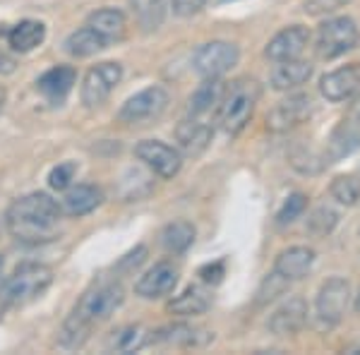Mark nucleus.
Instances as JSON below:
<instances>
[{
  "label": "nucleus",
  "instance_id": "obj_17",
  "mask_svg": "<svg viewBox=\"0 0 360 355\" xmlns=\"http://www.w3.org/2000/svg\"><path fill=\"white\" fill-rule=\"evenodd\" d=\"M75 82H77V70L72 65H56L46 70L41 77L37 79V89L49 98V103L60 106L70 91H72Z\"/></svg>",
  "mask_w": 360,
  "mask_h": 355
},
{
  "label": "nucleus",
  "instance_id": "obj_20",
  "mask_svg": "<svg viewBox=\"0 0 360 355\" xmlns=\"http://www.w3.org/2000/svg\"><path fill=\"white\" fill-rule=\"evenodd\" d=\"M214 339V334H209L205 329H195L188 324H171L154 334H149V343H159V346H183V348H200L207 346Z\"/></svg>",
  "mask_w": 360,
  "mask_h": 355
},
{
  "label": "nucleus",
  "instance_id": "obj_41",
  "mask_svg": "<svg viewBox=\"0 0 360 355\" xmlns=\"http://www.w3.org/2000/svg\"><path fill=\"white\" fill-rule=\"evenodd\" d=\"M3 103H5V89L0 86V110H3Z\"/></svg>",
  "mask_w": 360,
  "mask_h": 355
},
{
  "label": "nucleus",
  "instance_id": "obj_25",
  "mask_svg": "<svg viewBox=\"0 0 360 355\" xmlns=\"http://www.w3.org/2000/svg\"><path fill=\"white\" fill-rule=\"evenodd\" d=\"M212 307V295L205 286H188L180 295L168 302L166 310L178 317H197Z\"/></svg>",
  "mask_w": 360,
  "mask_h": 355
},
{
  "label": "nucleus",
  "instance_id": "obj_13",
  "mask_svg": "<svg viewBox=\"0 0 360 355\" xmlns=\"http://www.w3.org/2000/svg\"><path fill=\"white\" fill-rule=\"evenodd\" d=\"M307 324V302L300 295H291L271 312L266 327L274 336H295Z\"/></svg>",
  "mask_w": 360,
  "mask_h": 355
},
{
  "label": "nucleus",
  "instance_id": "obj_28",
  "mask_svg": "<svg viewBox=\"0 0 360 355\" xmlns=\"http://www.w3.org/2000/svg\"><path fill=\"white\" fill-rule=\"evenodd\" d=\"M103 49H108L106 41H103V39L98 37L89 25L77 29V32H72L65 39V51L75 58H91Z\"/></svg>",
  "mask_w": 360,
  "mask_h": 355
},
{
  "label": "nucleus",
  "instance_id": "obj_26",
  "mask_svg": "<svg viewBox=\"0 0 360 355\" xmlns=\"http://www.w3.org/2000/svg\"><path fill=\"white\" fill-rule=\"evenodd\" d=\"M149 343V331L142 324H127L115 329L106 341L108 353H137Z\"/></svg>",
  "mask_w": 360,
  "mask_h": 355
},
{
  "label": "nucleus",
  "instance_id": "obj_1",
  "mask_svg": "<svg viewBox=\"0 0 360 355\" xmlns=\"http://www.w3.org/2000/svg\"><path fill=\"white\" fill-rule=\"evenodd\" d=\"M125 300V290L118 281H101L86 288L77 305L72 307L70 317L63 322L60 329V346L70 348H82L91 336V329L96 324L106 322L111 314H115Z\"/></svg>",
  "mask_w": 360,
  "mask_h": 355
},
{
  "label": "nucleus",
  "instance_id": "obj_18",
  "mask_svg": "<svg viewBox=\"0 0 360 355\" xmlns=\"http://www.w3.org/2000/svg\"><path fill=\"white\" fill-rule=\"evenodd\" d=\"M312 264H315V250L305 247V245H295V247H288V250H283V252H278V257L274 262V271L291 283V281L305 278L307 273H310Z\"/></svg>",
  "mask_w": 360,
  "mask_h": 355
},
{
  "label": "nucleus",
  "instance_id": "obj_30",
  "mask_svg": "<svg viewBox=\"0 0 360 355\" xmlns=\"http://www.w3.org/2000/svg\"><path fill=\"white\" fill-rule=\"evenodd\" d=\"M329 192H332V197L339 205L353 207L360 200V180L356 176H351V173H348V176H336L332 180Z\"/></svg>",
  "mask_w": 360,
  "mask_h": 355
},
{
  "label": "nucleus",
  "instance_id": "obj_43",
  "mask_svg": "<svg viewBox=\"0 0 360 355\" xmlns=\"http://www.w3.org/2000/svg\"><path fill=\"white\" fill-rule=\"evenodd\" d=\"M3 264H5V262H3V257H0V271H3Z\"/></svg>",
  "mask_w": 360,
  "mask_h": 355
},
{
  "label": "nucleus",
  "instance_id": "obj_11",
  "mask_svg": "<svg viewBox=\"0 0 360 355\" xmlns=\"http://www.w3.org/2000/svg\"><path fill=\"white\" fill-rule=\"evenodd\" d=\"M135 156L147 168H152L156 176L166 180L178 176L180 168H183V159H180L178 149H173L171 144L161 142V139H142L135 147Z\"/></svg>",
  "mask_w": 360,
  "mask_h": 355
},
{
  "label": "nucleus",
  "instance_id": "obj_4",
  "mask_svg": "<svg viewBox=\"0 0 360 355\" xmlns=\"http://www.w3.org/2000/svg\"><path fill=\"white\" fill-rule=\"evenodd\" d=\"M53 283V269L46 264H22L3 281V295L10 305H27V302L41 298Z\"/></svg>",
  "mask_w": 360,
  "mask_h": 355
},
{
  "label": "nucleus",
  "instance_id": "obj_35",
  "mask_svg": "<svg viewBox=\"0 0 360 355\" xmlns=\"http://www.w3.org/2000/svg\"><path fill=\"white\" fill-rule=\"evenodd\" d=\"M200 276L202 281L209 283V286H217V283H221V278L226 276V262L224 259H217V262H209L200 269Z\"/></svg>",
  "mask_w": 360,
  "mask_h": 355
},
{
  "label": "nucleus",
  "instance_id": "obj_15",
  "mask_svg": "<svg viewBox=\"0 0 360 355\" xmlns=\"http://www.w3.org/2000/svg\"><path fill=\"white\" fill-rule=\"evenodd\" d=\"M319 91L327 101H348L360 91V67L358 65H346L339 67L334 72H327L319 82Z\"/></svg>",
  "mask_w": 360,
  "mask_h": 355
},
{
  "label": "nucleus",
  "instance_id": "obj_2",
  "mask_svg": "<svg viewBox=\"0 0 360 355\" xmlns=\"http://www.w3.org/2000/svg\"><path fill=\"white\" fill-rule=\"evenodd\" d=\"M60 205L46 192H29L10 205L5 214V226L10 235L27 245L51 243L60 233Z\"/></svg>",
  "mask_w": 360,
  "mask_h": 355
},
{
  "label": "nucleus",
  "instance_id": "obj_14",
  "mask_svg": "<svg viewBox=\"0 0 360 355\" xmlns=\"http://www.w3.org/2000/svg\"><path fill=\"white\" fill-rule=\"evenodd\" d=\"M310 44V32L300 25L286 27L266 44L264 56L269 58L271 63H283V60H295V58L303 56V51Z\"/></svg>",
  "mask_w": 360,
  "mask_h": 355
},
{
  "label": "nucleus",
  "instance_id": "obj_36",
  "mask_svg": "<svg viewBox=\"0 0 360 355\" xmlns=\"http://www.w3.org/2000/svg\"><path fill=\"white\" fill-rule=\"evenodd\" d=\"M348 0H305V13L307 15H324V13H334V10L344 8Z\"/></svg>",
  "mask_w": 360,
  "mask_h": 355
},
{
  "label": "nucleus",
  "instance_id": "obj_22",
  "mask_svg": "<svg viewBox=\"0 0 360 355\" xmlns=\"http://www.w3.org/2000/svg\"><path fill=\"white\" fill-rule=\"evenodd\" d=\"M86 25H89L98 37L106 41V46L123 41L125 34H127L125 15L115 8H101V10H96V13H91L89 20H86Z\"/></svg>",
  "mask_w": 360,
  "mask_h": 355
},
{
  "label": "nucleus",
  "instance_id": "obj_37",
  "mask_svg": "<svg viewBox=\"0 0 360 355\" xmlns=\"http://www.w3.org/2000/svg\"><path fill=\"white\" fill-rule=\"evenodd\" d=\"M207 5V0H171V8L173 13L180 15V17H190V15H197L202 8Z\"/></svg>",
  "mask_w": 360,
  "mask_h": 355
},
{
  "label": "nucleus",
  "instance_id": "obj_29",
  "mask_svg": "<svg viewBox=\"0 0 360 355\" xmlns=\"http://www.w3.org/2000/svg\"><path fill=\"white\" fill-rule=\"evenodd\" d=\"M132 15L144 32H156L166 20L164 0H130Z\"/></svg>",
  "mask_w": 360,
  "mask_h": 355
},
{
  "label": "nucleus",
  "instance_id": "obj_39",
  "mask_svg": "<svg viewBox=\"0 0 360 355\" xmlns=\"http://www.w3.org/2000/svg\"><path fill=\"white\" fill-rule=\"evenodd\" d=\"M15 67H17V60L10 53H5L3 49H0V75H10V72H15Z\"/></svg>",
  "mask_w": 360,
  "mask_h": 355
},
{
  "label": "nucleus",
  "instance_id": "obj_33",
  "mask_svg": "<svg viewBox=\"0 0 360 355\" xmlns=\"http://www.w3.org/2000/svg\"><path fill=\"white\" fill-rule=\"evenodd\" d=\"M286 288H288L286 278L278 276L276 271H271L269 276H266L264 281H262V288H259V293H257V305H264V302L274 300L276 295H281Z\"/></svg>",
  "mask_w": 360,
  "mask_h": 355
},
{
  "label": "nucleus",
  "instance_id": "obj_23",
  "mask_svg": "<svg viewBox=\"0 0 360 355\" xmlns=\"http://www.w3.org/2000/svg\"><path fill=\"white\" fill-rule=\"evenodd\" d=\"M5 39L17 53H29L46 41V25L39 20H22L5 32Z\"/></svg>",
  "mask_w": 360,
  "mask_h": 355
},
{
  "label": "nucleus",
  "instance_id": "obj_21",
  "mask_svg": "<svg viewBox=\"0 0 360 355\" xmlns=\"http://www.w3.org/2000/svg\"><path fill=\"white\" fill-rule=\"evenodd\" d=\"M212 137H214V127L209 125L207 120L193 118V115L185 118L183 123L176 127V139L185 154H193V156L202 154V151L209 147Z\"/></svg>",
  "mask_w": 360,
  "mask_h": 355
},
{
  "label": "nucleus",
  "instance_id": "obj_10",
  "mask_svg": "<svg viewBox=\"0 0 360 355\" xmlns=\"http://www.w3.org/2000/svg\"><path fill=\"white\" fill-rule=\"evenodd\" d=\"M315 113V103L307 94H293L283 101H278L266 113V127L271 132H288L293 127L307 123V118Z\"/></svg>",
  "mask_w": 360,
  "mask_h": 355
},
{
  "label": "nucleus",
  "instance_id": "obj_31",
  "mask_svg": "<svg viewBox=\"0 0 360 355\" xmlns=\"http://www.w3.org/2000/svg\"><path fill=\"white\" fill-rule=\"evenodd\" d=\"M336 224H339V212L332 207H327V205L317 207L315 212L307 217V231L317 238L329 235V233L336 228Z\"/></svg>",
  "mask_w": 360,
  "mask_h": 355
},
{
  "label": "nucleus",
  "instance_id": "obj_6",
  "mask_svg": "<svg viewBox=\"0 0 360 355\" xmlns=\"http://www.w3.org/2000/svg\"><path fill=\"white\" fill-rule=\"evenodd\" d=\"M168 101L171 96L164 86H147L123 103V108L118 110V120L125 125H147L164 115Z\"/></svg>",
  "mask_w": 360,
  "mask_h": 355
},
{
  "label": "nucleus",
  "instance_id": "obj_42",
  "mask_svg": "<svg viewBox=\"0 0 360 355\" xmlns=\"http://www.w3.org/2000/svg\"><path fill=\"white\" fill-rule=\"evenodd\" d=\"M356 310H358V314H360V293H358V298H356Z\"/></svg>",
  "mask_w": 360,
  "mask_h": 355
},
{
  "label": "nucleus",
  "instance_id": "obj_12",
  "mask_svg": "<svg viewBox=\"0 0 360 355\" xmlns=\"http://www.w3.org/2000/svg\"><path fill=\"white\" fill-rule=\"evenodd\" d=\"M180 271L173 262H159L152 269H147L135 283V293L144 300H156L171 295L178 286Z\"/></svg>",
  "mask_w": 360,
  "mask_h": 355
},
{
  "label": "nucleus",
  "instance_id": "obj_38",
  "mask_svg": "<svg viewBox=\"0 0 360 355\" xmlns=\"http://www.w3.org/2000/svg\"><path fill=\"white\" fill-rule=\"evenodd\" d=\"M144 257H147V247H144V245H139V247L132 250L130 254H125V259H120V266H125L127 271H130L132 266H135V269H137V266L144 262Z\"/></svg>",
  "mask_w": 360,
  "mask_h": 355
},
{
  "label": "nucleus",
  "instance_id": "obj_9",
  "mask_svg": "<svg viewBox=\"0 0 360 355\" xmlns=\"http://www.w3.org/2000/svg\"><path fill=\"white\" fill-rule=\"evenodd\" d=\"M120 79H123V65L120 63H98L82 79V89H79L82 103L86 108H96L101 103H106L108 96L113 94V89L120 84Z\"/></svg>",
  "mask_w": 360,
  "mask_h": 355
},
{
  "label": "nucleus",
  "instance_id": "obj_5",
  "mask_svg": "<svg viewBox=\"0 0 360 355\" xmlns=\"http://www.w3.org/2000/svg\"><path fill=\"white\" fill-rule=\"evenodd\" d=\"M360 32L351 17H334V20L322 22L317 29V56L322 60H334V58L348 53L358 46Z\"/></svg>",
  "mask_w": 360,
  "mask_h": 355
},
{
  "label": "nucleus",
  "instance_id": "obj_24",
  "mask_svg": "<svg viewBox=\"0 0 360 355\" xmlns=\"http://www.w3.org/2000/svg\"><path fill=\"white\" fill-rule=\"evenodd\" d=\"M312 77V65L307 60H283V63H276V67L271 70L269 75V84L271 89L276 91H288V89H295V86L305 84L307 79Z\"/></svg>",
  "mask_w": 360,
  "mask_h": 355
},
{
  "label": "nucleus",
  "instance_id": "obj_8",
  "mask_svg": "<svg viewBox=\"0 0 360 355\" xmlns=\"http://www.w3.org/2000/svg\"><path fill=\"white\" fill-rule=\"evenodd\" d=\"M240 60V51L236 44L229 41H209L202 44L193 56L195 72L205 79L224 77L229 70H233Z\"/></svg>",
  "mask_w": 360,
  "mask_h": 355
},
{
  "label": "nucleus",
  "instance_id": "obj_19",
  "mask_svg": "<svg viewBox=\"0 0 360 355\" xmlns=\"http://www.w3.org/2000/svg\"><path fill=\"white\" fill-rule=\"evenodd\" d=\"M224 94H226V84L221 82V77L205 79L195 89V94L190 96L188 113L193 118H202V120H207L209 115H217L219 108H221Z\"/></svg>",
  "mask_w": 360,
  "mask_h": 355
},
{
  "label": "nucleus",
  "instance_id": "obj_34",
  "mask_svg": "<svg viewBox=\"0 0 360 355\" xmlns=\"http://www.w3.org/2000/svg\"><path fill=\"white\" fill-rule=\"evenodd\" d=\"M75 173H77V166L72 161H65V164H58L53 171L49 173V185L58 192L68 190L75 180Z\"/></svg>",
  "mask_w": 360,
  "mask_h": 355
},
{
  "label": "nucleus",
  "instance_id": "obj_32",
  "mask_svg": "<svg viewBox=\"0 0 360 355\" xmlns=\"http://www.w3.org/2000/svg\"><path fill=\"white\" fill-rule=\"evenodd\" d=\"M307 209V197L303 192H293L291 197H288L286 202H283V207L278 209L276 214V224H293L298 217H303V212Z\"/></svg>",
  "mask_w": 360,
  "mask_h": 355
},
{
  "label": "nucleus",
  "instance_id": "obj_3",
  "mask_svg": "<svg viewBox=\"0 0 360 355\" xmlns=\"http://www.w3.org/2000/svg\"><path fill=\"white\" fill-rule=\"evenodd\" d=\"M259 96H262V86H259L257 79L240 77L236 82L226 84L221 108L217 113V120L226 135H238L250 123Z\"/></svg>",
  "mask_w": 360,
  "mask_h": 355
},
{
  "label": "nucleus",
  "instance_id": "obj_7",
  "mask_svg": "<svg viewBox=\"0 0 360 355\" xmlns=\"http://www.w3.org/2000/svg\"><path fill=\"white\" fill-rule=\"evenodd\" d=\"M348 300H351V286H348L346 278L332 276L319 286L317 300H315V310L319 327L332 329L344 319V314L348 310Z\"/></svg>",
  "mask_w": 360,
  "mask_h": 355
},
{
  "label": "nucleus",
  "instance_id": "obj_16",
  "mask_svg": "<svg viewBox=\"0 0 360 355\" xmlns=\"http://www.w3.org/2000/svg\"><path fill=\"white\" fill-rule=\"evenodd\" d=\"M101 202H103V192L96 185L82 183V185H70L68 190H63V197L58 200V205H60L63 217L79 219L91 214L96 207H101Z\"/></svg>",
  "mask_w": 360,
  "mask_h": 355
},
{
  "label": "nucleus",
  "instance_id": "obj_40",
  "mask_svg": "<svg viewBox=\"0 0 360 355\" xmlns=\"http://www.w3.org/2000/svg\"><path fill=\"white\" fill-rule=\"evenodd\" d=\"M10 307H13V305H10L8 298H5V295H3V290H0V319H3V314L8 312Z\"/></svg>",
  "mask_w": 360,
  "mask_h": 355
},
{
  "label": "nucleus",
  "instance_id": "obj_27",
  "mask_svg": "<svg viewBox=\"0 0 360 355\" xmlns=\"http://www.w3.org/2000/svg\"><path fill=\"white\" fill-rule=\"evenodd\" d=\"M195 243V226L190 221H173L161 231V245L166 252L171 254H183L188 252L190 245Z\"/></svg>",
  "mask_w": 360,
  "mask_h": 355
}]
</instances>
